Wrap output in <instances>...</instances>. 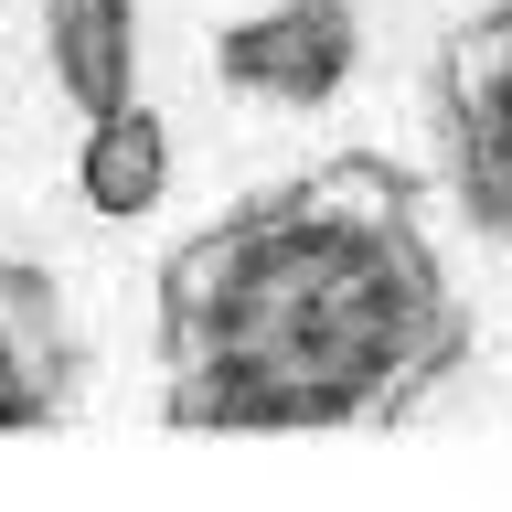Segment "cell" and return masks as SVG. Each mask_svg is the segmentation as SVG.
Segmentation results:
<instances>
[{"mask_svg":"<svg viewBox=\"0 0 512 512\" xmlns=\"http://www.w3.org/2000/svg\"><path fill=\"white\" fill-rule=\"evenodd\" d=\"M160 427L342 438L406 427L470 363V299L427 235V192L384 150L299 160L160 256Z\"/></svg>","mask_w":512,"mask_h":512,"instance_id":"1","label":"cell"},{"mask_svg":"<svg viewBox=\"0 0 512 512\" xmlns=\"http://www.w3.org/2000/svg\"><path fill=\"white\" fill-rule=\"evenodd\" d=\"M427 128H438L448 203L512 256V0H480V11H459L438 32Z\"/></svg>","mask_w":512,"mask_h":512,"instance_id":"2","label":"cell"},{"mask_svg":"<svg viewBox=\"0 0 512 512\" xmlns=\"http://www.w3.org/2000/svg\"><path fill=\"white\" fill-rule=\"evenodd\" d=\"M363 64V11L352 0H267L214 32V75L267 107H331L342 75Z\"/></svg>","mask_w":512,"mask_h":512,"instance_id":"3","label":"cell"},{"mask_svg":"<svg viewBox=\"0 0 512 512\" xmlns=\"http://www.w3.org/2000/svg\"><path fill=\"white\" fill-rule=\"evenodd\" d=\"M64 406H75V320H64V288L32 256H0V438L64 427Z\"/></svg>","mask_w":512,"mask_h":512,"instance_id":"4","label":"cell"},{"mask_svg":"<svg viewBox=\"0 0 512 512\" xmlns=\"http://www.w3.org/2000/svg\"><path fill=\"white\" fill-rule=\"evenodd\" d=\"M43 64L75 96V118H107L139 96V0H43Z\"/></svg>","mask_w":512,"mask_h":512,"instance_id":"5","label":"cell"},{"mask_svg":"<svg viewBox=\"0 0 512 512\" xmlns=\"http://www.w3.org/2000/svg\"><path fill=\"white\" fill-rule=\"evenodd\" d=\"M160 182H171V128H160L139 96L75 128V203H86V214L128 224V214L160 203Z\"/></svg>","mask_w":512,"mask_h":512,"instance_id":"6","label":"cell"}]
</instances>
